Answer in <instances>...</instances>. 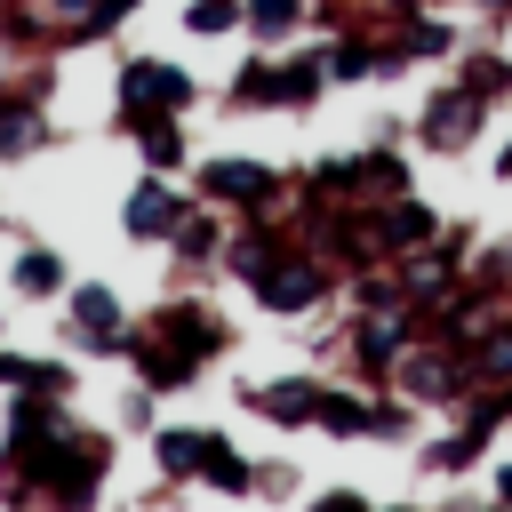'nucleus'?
Masks as SVG:
<instances>
[{
  "label": "nucleus",
  "mask_w": 512,
  "mask_h": 512,
  "mask_svg": "<svg viewBox=\"0 0 512 512\" xmlns=\"http://www.w3.org/2000/svg\"><path fill=\"white\" fill-rule=\"evenodd\" d=\"M224 352H232V320L208 296H160L144 320H128V344H120V360L136 368L144 392H184Z\"/></svg>",
  "instance_id": "f257e3e1"
},
{
  "label": "nucleus",
  "mask_w": 512,
  "mask_h": 512,
  "mask_svg": "<svg viewBox=\"0 0 512 512\" xmlns=\"http://www.w3.org/2000/svg\"><path fill=\"white\" fill-rule=\"evenodd\" d=\"M184 176H192V200H208L224 216H280V208H296V176L256 160V152H208Z\"/></svg>",
  "instance_id": "f03ea898"
},
{
  "label": "nucleus",
  "mask_w": 512,
  "mask_h": 512,
  "mask_svg": "<svg viewBox=\"0 0 512 512\" xmlns=\"http://www.w3.org/2000/svg\"><path fill=\"white\" fill-rule=\"evenodd\" d=\"M256 312H272V320H304V312H320L328 296H336V272H328V256L304 240V232H288V248L256 272Z\"/></svg>",
  "instance_id": "7ed1b4c3"
},
{
  "label": "nucleus",
  "mask_w": 512,
  "mask_h": 512,
  "mask_svg": "<svg viewBox=\"0 0 512 512\" xmlns=\"http://www.w3.org/2000/svg\"><path fill=\"white\" fill-rule=\"evenodd\" d=\"M408 344H424L416 304H400V312H352V320H344V360H352V384H392V368L408 360Z\"/></svg>",
  "instance_id": "20e7f679"
},
{
  "label": "nucleus",
  "mask_w": 512,
  "mask_h": 512,
  "mask_svg": "<svg viewBox=\"0 0 512 512\" xmlns=\"http://www.w3.org/2000/svg\"><path fill=\"white\" fill-rule=\"evenodd\" d=\"M472 384H480V376H472V360H464L456 344H432V336H424V344H408V360L392 368V392H400V400H416V408H432V416H456V408L472 400Z\"/></svg>",
  "instance_id": "39448f33"
},
{
  "label": "nucleus",
  "mask_w": 512,
  "mask_h": 512,
  "mask_svg": "<svg viewBox=\"0 0 512 512\" xmlns=\"http://www.w3.org/2000/svg\"><path fill=\"white\" fill-rule=\"evenodd\" d=\"M56 328H64L72 352H88V360H120V344H128V304H120L112 280H72Z\"/></svg>",
  "instance_id": "423d86ee"
},
{
  "label": "nucleus",
  "mask_w": 512,
  "mask_h": 512,
  "mask_svg": "<svg viewBox=\"0 0 512 512\" xmlns=\"http://www.w3.org/2000/svg\"><path fill=\"white\" fill-rule=\"evenodd\" d=\"M112 96H120V112H192L200 80H192V64H168V56H120Z\"/></svg>",
  "instance_id": "0eeeda50"
},
{
  "label": "nucleus",
  "mask_w": 512,
  "mask_h": 512,
  "mask_svg": "<svg viewBox=\"0 0 512 512\" xmlns=\"http://www.w3.org/2000/svg\"><path fill=\"white\" fill-rule=\"evenodd\" d=\"M408 128H416V144H424V152H448V160H456V152H472V144H480L488 104H480L464 80H448V88H432V96H424V112H416Z\"/></svg>",
  "instance_id": "6e6552de"
},
{
  "label": "nucleus",
  "mask_w": 512,
  "mask_h": 512,
  "mask_svg": "<svg viewBox=\"0 0 512 512\" xmlns=\"http://www.w3.org/2000/svg\"><path fill=\"white\" fill-rule=\"evenodd\" d=\"M192 216V184H176V176H160V168H144L136 184H128V200H120V232L128 240H152V248H168V232Z\"/></svg>",
  "instance_id": "1a4fd4ad"
},
{
  "label": "nucleus",
  "mask_w": 512,
  "mask_h": 512,
  "mask_svg": "<svg viewBox=\"0 0 512 512\" xmlns=\"http://www.w3.org/2000/svg\"><path fill=\"white\" fill-rule=\"evenodd\" d=\"M48 144H56L48 72H32V80H16V88L0 96V160H32V152H48Z\"/></svg>",
  "instance_id": "9d476101"
},
{
  "label": "nucleus",
  "mask_w": 512,
  "mask_h": 512,
  "mask_svg": "<svg viewBox=\"0 0 512 512\" xmlns=\"http://www.w3.org/2000/svg\"><path fill=\"white\" fill-rule=\"evenodd\" d=\"M368 232H376V248H384V264H392V256H408V248H432L448 224H440V208H432L424 192H392V200L368 208Z\"/></svg>",
  "instance_id": "9b49d317"
},
{
  "label": "nucleus",
  "mask_w": 512,
  "mask_h": 512,
  "mask_svg": "<svg viewBox=\"0 0 512 512\" xmlns=\"http://www.w3.org/2000/svg\"><path fill=\"white\" fill-rule=\"evenodd\" d=\"M240 408L272 432H312V408H320V376H264V384H240Z\"/></svg>",
  "instance_id": "f8f14e48"
},
{
  "label": "nucleus",
  "mask_w": 512,
  "mask_h": 512,
  "mask_svg": "<svg viewBox=\"0 0 512 512\" xmlns=\"http://www.w3.org/2000/svg\"><path fill=\"white\" fill-rule=\"evenodd\" d=\"M120 136L144 152V168H160V176H184L192 168V128H184V112H120Z\"/></svg>",
  "instance_id": "ddd939ff"
},
{
  "label": "nucleus",
  "mask_w": 512,
  "mask_h": 512,
  "mask_svg": "<svg viewBox=\"0 0 512 512\" xmlns=\"http://www.w3.org/2000/svg\"><path fill=\"white\" fill-rule=\"evenodd\" d=\"M312 432H328V440H376V384H320Z\"/></svg>",
  "instance_id": "4468645a"
},
{
  "label": "nucleus",
  "mask_w": 512,
  "mask_h": 512,
  "mask_svg": "<svg viewBox=\"0 0 512 512\" xmlns=\"http://www.w3.org/2000/svg\"><path fill=\"white\" fill-rule=\"evenodd\" d=\"M224 232H232V216L208 208V200H192V216L168 232V264H176V272H208V264L224 256Z\"/></svg>",
  "instance_id": "2eb2a0df"
},
{
  "label": "nucleus",
  "mask_w": 512,
  "mask_h": 512,
  "mask_svg": "<svg viewBox=\"0 0 512 512\" xmlns=\"http://www.w3.org/2000/svg\"><path fill=\"white\" fill-rule=\"evenodd\" d=\"M208 448H216V432L208 424H152V472L160 480H200V464H208Z\"/></svg>",
  "instance_id": "dca6fc26"
},
{
  "label": "nucleus",
  "mask_w": 512,
  "mask_h": 512,
  "mask_svg": "<svg viewBox=\"0 0 512 512\" xmlns=\"http://www.w3.org/2000/svg\"><path fill=\"white\" fill-rule=\"evenodd\" d=\"M384 40H392V56H400V64H440V56L456 64V48H464V32H456V16H440V8H424V16H408V24H400V32H384Z\"/></svg>",
  "instance_id": "f3484780"
},
{
  "label": "nucleus",
  "mask_w": 512,
  "mask_h": 512,
  "mask_svg": "<svg viewBox=\"0 0 512 512\" xmlns=\"http://www.w3.org/2000/svg\"><path fill=\"white\" fill-rule=\"evenodd\" d=\"M8 288H16L24 304H64V288H72V272H64V256H56V248H40V240H24V248L8 256Z\"/></svg>",
  "instance_id": "a211bd4d"
},
{
  "label": "nucleus",
  "mask_w": 512,
  "mask_h": 512,
  "mask_svg": "<svg viewBox=\"0 0 512 512\" xmlns=\"http://www.w3.org/2000/svg\"><path fill=\"white\" fill-rule=\"evenodd\" d=\"M488 456V424H472V416H456L448 432H432L424 448H416V464L432 472V480H456V472H472Z\"/></svg>",
  "instance_id": "6ab92c4d"
},
{
  "label": "nucleus",
  "mask_w": 512,
  "mask_h": 512,
  "mask_svg": "<svg viewBox=\"0 0 512 512\" xmlns=\"http://www.w3.org/2000/svg\"><path fill=\"white\" fill-rule=\"evenodd\" d=\"M72 360H40V352H8L0 344V392H40V400H72Z\"/></svg>",
  "instance_id": "aec40b11"
},
{
  "label": "nucleus",
  "mask_w": 512,
  "mask_h": 512,
  "mask_svg": "<svg viewBox=\"0 0 512 512\" xmlns=\"http://www.w3.org/2000/svg\"><path fill=\"white\" fill-rule=\"evenodd\" d=\"M448 80H464V88L496 112V104H512V48H456Z\"/></svg>",
  "instance_id": "412c9836"
},
{
  "label": "nucleus",
  "mask_w": 512,
  "mask_h": 512,
  "mask_svg": "<svg viewBox=\"0 0 512 512\" xmlns=\"http://www.w3.org/2000/svg\"><path fill=\"white\" fill-rule=\"evenodd\" d=\"M240 32L256 48H288L296 32H312V0H240Z\"/></svg>",
  "instance_id": "4be33fe9"
},
{
  "label": "nucleus",
  "mask_w": 512,
  "mask_h": 512,
  "mask_svg": "<svg viewBox=\"0 0 512 512\" xmlns=\"http://www.w3.org/2000/svg\"><path fill=\"white\" fill-rule=\"evenodd\" d=\"M192 488H208V496H256V456L248 448H232L224 432H216V448H208V464H200V480Z\"/></svg>",
  "instance_id": "5701e85b"
},
{
  "label": "nucleus",
  "mask_w": 512,
  "mask_h": 512,
  "mask_svg": "<svg viewBox=\"0 0 512 512\" xmlns=\"http://www.w3.org/2000/svg\"><path fill=\"white\" fill-rule=\"evenodd\" d=\"M224 104H232V112H280V88H272V48H256V56L224 80Z\"/></svg>",
  "instance_id": "b1692460"
},
{
  "label": "nucleus",
  "mask_w": 512,
  "mask_h": 512,
  "mask_svg": "<svg viewBox=\"0 0 512 512\" xmlns=\"http://www.w3.org/2000/svg\"><path fill=\"white\" fill-rule=\"evenodd\" d=\"M464 360H472L480 384H512V312H496V320L464 344Z\"/></svg>",
  "instance_id": "393cba45"
},
{
  "label": "nucleus",
  "mask_w": 512,
  "mask_h": 512,
  "mask_svg": "<svg viewBox=\"0 0 512 512\" xmlns=\"http://www.w3.org/2000/svg\"><path fill=\"white\" fill-rule=\"evenodd\" d=\"M136 16H144V0H96L80 24H64V32H56V56H64V48H88V40H112V32H120V24H136Z\"/></svg>",
  "instance_id": "a878e982"
},
{
  "label": "nucleus",
  "mask_w": 512,
  "mask_h": 512,
  "mask_svg": "<svg viewBox=\"0 0 512 512\" xmlns=\"http://www.w3.org/2000/svg\"><path fill=\"white\" fill-rule=\"evenodd\" d=\"M192 40H232L240 32V0H184V16H176Z\"/></svg>",
  "instance_id": "bb28decb"
},
{
  "label": "nucleus",
  "mask_w": 512,
  "mask_h": 512,
  "mask_svg": "<svg viewBox=\"0 0 512 512\" xmlns=\"http://www.w3.org/2000/svg\"><path fill=\"white\" fill-rule=\"evenodd\" d=\"M256 496H296V464H256Z\"/></svg>",
  "instance_id": "cd10ccee"
},
{
  "label": "nucleus",
  "mask_w": 512,
  "mask_h": 512,
  "mask_svg": "<svg viewBox=\"0 0 512 512\" xmlns=\"http://www.w3.org/2000/svg\"><path fill=\"white\" fill-rule=\"evenodd\" d=\"M304 512H376V504H368L360 488H320V496H312Z\"/></svg>",
  "instance_id": "c85d7f7f"
},
{
  "label": "nucleus",
  "mask_w": 512,
  "mask_h": 512,
  "mask_svg": "<svg viewBox=\"0 0 512 512\" xmlns=\"http://www.w3.org/2000/svg\"><path fill=\"white\" fill-rule=\"evenodd\" d=\"M152 400H160V392H144V384H136V392L120 400V424H136V432H152Z\"/></svg>",
  "instance_id": "c756f323"
},
{
  "label": "nucleus",
  "mask_w": 512,
  "mask_h": 512,
  "mask_svg": "<svg viewBox=\"0 0 512 512\" xmlns=\"http://www.w3.org/2000/svg\"><path fill=\"white\" fill-rule=\"evenodd\" d=\"M488 496L512 512V456H496V464H488Z\"/></svg>",
  "instance_id": "7c9ffc66"
},
{
  "label": "nucleus",
  "mask_w": 512,
  "mask_h": 512,
  "mask_svg": "<svg viewBox=\"0 0 512 512\" xmlns=\"http://www.w3.org/2000/svg\"><path fill=\"white\" fill-rule=\"evenodd\" d=\"M40 8H48V16H56V32H64V24H80L96 0H40Z\"/></svg>",
  "instance_id": "2f4dec72"
},
{
  "label": "nucleus",
  "mask_w": 512,
  "mask_h": 512,
  "mask_svg": "<svg viewBox=\"0 0 512 512\" xmlns=\"http://www.w3.org/2000/svg\"><path fill=\"white\" fill-rule=\"evenodd\" d=\"M16 64H24V56H16V48H8V40H0V96H8V88H16Z\"/></svg>",
  "instance_id": "473e14b6"
},
{
  "label": "nucleus",
  "mask_w": 512,
  "mask_h": 512,
  "mask_svg": "<svg viewBox=\"0 0 512 512\" xmlns=\"http://www.w3.org/2000/svg\"><path fill=\"white\" fill-rule=\"evenodd\" d=\"M496 176H504V184H512V136H504V144H496Z\"/></svg>",
  "instance_id": "72a5a7b5"
},
{
  "label": "nucleus",
  "mask_w": 512,
  "mask_h": 512,
  "mask_svg": "<svg viewBox=\"0 0 512 512\" xmlns=\"http://www.w3.org/2000/svg\"><path fill=\"white\" fill-rule=\"evenodd\" d=\"M480 8H488V16H512V0H480Z\"/></svg>",
  "instance_id": "f704fd0d"
},
{
  "label": "nucleus",
  "mask_w": 512,
  "mask_h": 512,
  "mask_svg": "<svg viewBox=\"0 0 512 512\" xmlns=\"http://www.w3.org/2000/svg\"><path fill=\"white\" fill-rule=\"evenodd\" d=\"M448 512H504V504H448Z\"/></svg>",
  "instance_id": "c9c22d12"
},
{
  "label": "nucleus",
  "mask_w": 512,
  "mask_h": 512,
  "mask_svg": "<svg viewBox=\"0 0 512 512\" xmlns=\"http://www.w3.org/2000/svg\"><path fill=\"white\" fill-rule=\"evenodd\" d=\"M376 512H424V504H376Z\"/></svg>",
  "instance_id": "e433bc0d"
},
{
  "label": "nucleus",
  "mask_w": 512,
  "mask_h": 512,
  "mask_svg": "<svg viewBox=\"0 0 512 512\" xmlns=\"http://www.w3.org/2000/svg\"><path fill=\"white\" fill-rule=\"evenodd\" d=\"M504 24H512V16H504Z\"/></svg>",
  "instance_id": "4c0bfd02"
},
{
  "label": "nucleus",
  "mask_w": 512,
  "mask_h": 512,
  "mask_svg": "<svg viewBox=\"0 0 512 512\" xmlns=\"http://www.w3.org/2000/svg\"><path fill=\"white\" fill-rule=\"evenodd\" d=\"M0 8H8V0H0Z\"/></svg>",
  "instance_id": "58836bf2"
}]
</instances>
